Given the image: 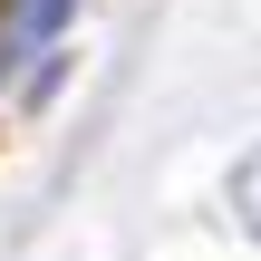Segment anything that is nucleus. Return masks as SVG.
<instances>
[{
    "label": "nucleus",
    "mask_w": 261,
    "mask_h": 261,
    "mask_svg": "<svg viewBox=\"0 0 261 261\" xmlns=\"http://www.w3.org/2000/svg\"><path fill=\"white\" fill-rule=\"evenodd\" d=\"M232 203H242V223L261 232V155H242V174H232Z\"/></svg>",
    "instance_id": "nucleus-1"
},
{
    "label": "nucleus",
    "mask_w": 261,
    "mask_h": 261,
    "mask_svg": "<svg viewBox=\"0 0 261 261\" xmlns=\"http://www.w3.org/2000/svg\"><path fill=\"white\" fill-rule=\"evenodd\" d=\"M0 19H10V0H0Z\"/></svg>",
    "instance_id": "nucleus-2"
}]
</instances>
